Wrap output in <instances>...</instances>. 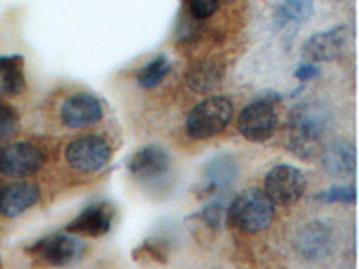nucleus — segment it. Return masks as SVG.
<instances>
[{"instance_id": "2", "label": "nucleus", "mask_w": 359, "mask_h": 269, "mask_svg": "<svg viewBox=\"0 0 359 269\" xmlns=\"http://www.w3.org/2000/svg\"><path fill=\"white\" fill-rule=\"evenodd\" d=\"M275 217V203L264 188H246L237 194L226 208V221L236 224L243 232L257 233L266 230Z\"/></svg>"}, {"instance_id": "16", "label": "nucleus", "mask_w": 359, "mask_h": 269, "mask_svg": "<svg viewBox=\"0 0 359 269\" xmlns=\"http://www.w3.org/2000/svg\"><path fill=\"white\" fill-rule=\"evenodd\" d=\"M323 169L334 178H348L355 171V149L348 140H336L322 155Z\"/></svg>"}, {"instance_id": "1", "label": "nucleus", "mask_w": 359, "mask_h": 269, "mask_svg": "<svg viewBox=\"0 0 359 269\" xmlns=\"http://www.w3.org/2000/svg\"><path fill=\"white\" fill-rule=\"evenodd\" d=\"M331 123V110L323 102L311 101L298 104L287 120V146L298 158H311L320 149Z\"/></svg>"}, {"instance_id": "5", "label": "nucleus", "mask_w": 359, "mask_h": 269, "mask_svg": "<svg viewBox=\"0 0 359 269\" xmlns=\"http://www.w3.org/2000/svg\"><path fill=\"white\" fill-rule=\"evenodd\" d=\"M307 178L300 169L280 163L264 178V192L275 205H293L306 194Z\"/></svg>"}, {"instance_id": "15", "label": "nucleus", "mask_w": 359, "mask_h": 269, "mask_svg": "<svg viewBox=\"0 0 359 269\" xmlns=\"http://www.w3.org/2000/svg\"><path fill=\"white\" fill-rule=\"evenodd\" d=\"M237 172H239V165H237L233 156L230 155L214 156V158L205 165L203 174H205V179H207V187H205L203 194H208V196L223 194V192L232 185Z\"/></svg>"}, {"instance_id": "7", "label": "nucleus", "mask_w": 359, "mask_h": 269, "mask_svg": "<svg viewBox=\"0 0 359 269\" xmlns=\"http://www.w3.org/2000/svg\"><path fill=\"white\" fill-rule=\"evenodd\" d=\"M294 249L306 261H322L334 249V232L322 221L304 224L294 237Z\"/></svg>"}, {"instance_id": "19", "label": "nucleus", "mask_w": 359, "mask_h": 269, "mask_svg": "<svg viewBox=\"0 0 359 269\" xmlns=\"http://www.w3.org/2000/svg\"><path fill=\"white\" fill-rule=\"evenodd\" d=\"M313 13V0H282L275 11V22L284 27L291 22H306Z\"/></svg>"}, {"instance_id": "24", "label": "nucleus", "mask_w": 359, "mask_h": 269, "mask_svg": "<svg viewBox=\"0 0 359 269\" xmlns=\"http://www.w3.org/2000/svg\"><path fill=\"white\" fill-rule=\"evenodd\" d=\"M217 8H219V0H189V9H191L192 17L200 18V20L212 17Z\"/></svg>"}, {"instance_id": "21", "label": "nucleus", "mask_w": 359, "mask_h": 269, "mask_svg": "<svg viewBox=\"0 0 359 269\" xmlns=\"http://www.w3.org/2000/svg\"><path fill=\"white\" fill-rule=\"evenodd\" d=\"M316 201L322 203H352L355 201V187L354 185H338V187H331L327 191L320 192L314 198Z\"/></svg>"}, {"instance_id": "10", "label": "nucleus", "mask_w": 359, "mask_h": 269, "mask_svg": "<svg viewBox=\"0 0 359 269\" xmlns=\"http://www.w3.org/2000/svg\"><path fill=\"white\" fill-rule=\"evenodd\" d=\"M85 244L78 237L69 235V233H56L38 241L31 246V251L38 253L43 261L53 265H69L78 261L83 255Z\"/></svg>"}, {"instance_id": "20", "label": "nucleus", "mask_w": 359, "mask_h": 269, "mask_svg": "<svg viewBox=\"0 0 359 269\" xmlns=\"http://www.w3.org/2000/svg\"><path fill=\"white\" fill-rule=\"evenodd\" d=\"M169 70H171V63H169L168 57L158 56L139 70L137 81H139L142 88H155V86H158L165 79Z\"/></svg>"}, {"instance_id": "4", "label": "nucleus", "mask_w": 359, "mask_h": 269, "mask_svg": "<svg viewBox=\"0 0 359 269\" xmlns=\"http://www.w3.org/2000/svg\"><path fill=\"white\" fill-rule=\"evenodd\" d=\"M233 117V104L229 97L214 95L192 108L185 120V130L192 139L205 140L219 134Z\"/></svg>"}, {"instance_id": "12", "label": "nucleus", "mask_w": 359, "mask_h": 269, "mask_svg": "<svg viewBox=\"0 0 359 269\" xmlns=\"http://www.w3.org/2000/svg\"><path fill=\"white\" fill-rule=\"evenodd\" d=\"M171 158L160 146H146L131 156L128 169L140 181H155L168 174Z\"/></svg>"}, {"instance_id": "3", "label": "nucleus", "mask_w": 359, "mask_h": 269, "mask_svg": "<svg viewBox=\"0 0 359 269\" xmlns=\"http://www.w3.org/2000/svg\"><path fill=\"white\" fill-rule=\"evenodd\" d=\"M282 97L275 92L261 94L245 108L237 118V130L250 142H266L278 127V110Z\"/></svg>"}, {"instance_id": "11", "label": "nucleus", "mask_w": 359, "mask_h": 269, "mask_svg": "<svg viewBox=\"0 0 359 269\" xmlns=\"http://www.w3.org/2000/svg\"><path fill=\"white\" fill-rule=\"evenodd\" d=\"M60 115L65 126L69 127H86L99 123L102 118V104L94 95L79 92L72 94L63 101L60 108Z\"/></svg>"}, {"instance_id": "14", "label": "nucleus", "mask_w": 359, "mask_h": 269, "mask_svg": "<svg viewBox=\"0 0 359 269\" xmlns=\"http://www.w3.org/2000/svg\"><path fill=\"white\" fill-rule=\"evenodd\" d=\"M40 200V188L29 181L11 184L0 191V214L6 217H18L33 208Z\"/></svg>"}, {"instance_id": "8", "label": "nucleus", "mask_w": 359, "mask_h": 269, "mask_svg": "<svg viewBox=\"0 0 359 269\" xmlns=\"http://www.w3.org/2000/svg\"><path fill=\"white\" fill-rule=\"evenodd\" d=\"M43 165V153L34 144L20 142L0 151V172L15 179L36 174Z\"/></svg>"}, {"instance_id": "25", "label": "nucleus", "mask_w": 359, "mask_h": 269, "mask_svg": "<svg viewBox=\"0 0 359 269\" xmlns=\"http://www.w3.org/2000/svg\"><path fill=\"white\" fill-rule=\"evenodd\" d=\"M320 74V69L316 67V63H304V65H300L297 69V72H294V78L298 79L300 83H307L311 81L313 78H316Z\"/></svg>"}, {"instance_id": "13", "label": "nucleus", "mask_w": 359, "mask_h": 269, "mask_svg": "<svg viewBox=\"0 0 359 269\" xmlns=\"http://www.w3.org/2000/svg\"><path fill=\"white\" fill-rule=\"evenodd\" d=\"M115 208L110 203L90 205L67 226V232L85 237L107 235L114 223Z\"/></svg>"}, {"instance_id": "9", "label": "nucleus", "mask_w": 359, "mask_h": 269, "mask_svg": "<svg viewBox=\"0 0 359 269\" xmlns=\"http://www.w3.org/2000/svg\"><path fill=\"white\" fill-rule=\"evenodd\" d=\"M348 40H351V29L347 25H339L331 31L313 34L304 43L302 56L309 63L332 62L347 50Z\"/></svg>"}, {"instance_id": "6", "label": "nucleus", "mask_w": 359, "mask_h": 269, "mask_svg": "<svg viewBox=\"0 0 359 269\" xmlns=\"http://www.w3.org/2000/svg\"><path fill=\"white\" fill-rule=\"evenodd\" d=\"M111 156V147L97 134H85L72 140L65 149V158L70 167L79 172L101 171Z\"/></svg>"}, {"instance_id": "17", "label": "nucleus", "mask_w": 359, "mask_h": 269, "mask_svg": "<svg viewBox=\"0 0 359 269\" xmlns=\"http://www.w3.org/2000/svg\"><path fill=\"white\" fill-rule=\"evenodd\" d=\"M24 60L22 56L0 57V97H15L24 90Z\"/></svg>"}, {"instance_id": "18", "label": "nucleus", "mask_w": 359, "mask_h": 269, "mask_svg": "<svg viewBox=\"0 0 359 269\" xmlns=\"http://www.w3.org/2000/svg\"><path fill=\"white\" fill-rule=\"evenodd\" d=\"M221 69L214 63H200V65L192 67L189 74L185 76V81L198 94H207L210 90L219 85Z\"/></svg>"}, {"instance_id": "22", "label": "nucleus", "mask_w": 359, "mask_h": 269, "mask_svg": "<svg viewBox=\"0 0 359 269\" xmlns=\"http://www.w3.org/2000/svg\"><path fill=\"white\" fill-rule=\"evenodd\" d=\"M200 219L210 228H219L221 224L226 223V207L223 205V201H212L207 208L201 210Z\"/></svg>"}, {"instance_id": "23", "label": "nucleus", "mask_w": 359, "mask_h": 269, "mask_svg": "<svg viewBox=\"0 0 359 269\" xmlns=\"http://www.w3.org/2000/svg\"><path fill=\"white\" fill-rule=\"evenodd\" d=\"M18 130V115L11 106L0 104V139H8Z\"/></svg>"}]
</instances>
